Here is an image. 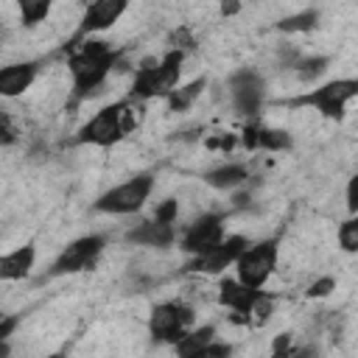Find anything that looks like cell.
Instances as JSON below:
<instances>
[{"instance_id": "20", "label": "cell", "mask_w": 358, "mask_h": 358, "mask_svg": "<svg viewBox=\"0 0 358 358\" xmlns=\"http://www.w3.org/2000/svg\"><path fill=\"white\" fill-rule=\"evenodd\" d=\"M48 11H50V3H45V0H22L20 3V14H22V22L25 25L42 22L48 17Z\"/></svg>"}, {"instance_id": "21", "label": "cell", "mask_w": 358, "mask_h": 358, "mask_svg": "<svg viewBox=\"0 0 358 358\" xmlns=\"http://www.w3.org/2000/svg\"><path fill=\"white\" fill-rule=\"evenodd\" d=\"M201 90H204V81L201 78L193 81V84H187V87H182V90H173L171 92V109H187L199 98Z\"/></svg>"}, {"instance_id": "2", "label": "cell", "mask_w": 358, "mask_h": 358, "mask_svg": "<svg viewBox=\"0 0 358 358\" xmlns=\"http://www.w3.org/2000/svg\"><path fill=\"white\" fill-rule=\"evenodd\" d=\"M179 73H182V50H171L159 62H145L137 70L131 95L134 98H151V95H165V92L171 95L176 90Z\"/></svg>"}, {"instance_id": "28", "label": "cell", "mask_w": 358, "mask_h": 358, "mask_svg": "<svg viewBox=\"0 0 358 358\" xmlns=\"http://www.w3.org/2000/svg\"><path fill=\"white\" fill-rule=\"evenodd\" d=\"M330 288H333V280L324 277V280H319V282L310 285V296H324V294H330Z\"/></svg>"}, {"instance_id": "12", "label": "cell", "mask_w": 358, "mask_h": 358, "mask_svg": "<svg viewBox=\"0 0 358 358\" xmlns=\"http://www.w3.org/2000/svg\"><path fill=\"white\" fill-rule=\"evenodd\" d=\"M126 8L129 6L123 0H98V3H90L84 8V14H81V31H103V28L115 25Z\"/></svg>"}, {"instance_id": "18", "label": "cell", "mask_w": 358, "mask_h": 358, "mask_svg": "<svg viewBox=\"0 0 358 358\" xmlns=\"http://www.w3.org/2000/svg\"><path fill=\"white\" fill-rule=\"evenodd\" d=\"M213 341H215V327L204 324V327H199V330L185 333L173 347H176V355H179V358H190V355H196L199 350H204V347L213 344Z\"/></svg>"}, {"instance_id": "25", "label": "cell", "mask_w": 358, "mask_h": 358, "mask_svg": "<svg viewBox=\"0 0 358 358\" xmlns=\"http://www.w3.org/2000/svg\"><path fill=\"white\" fill-rule=\"evenodd\" d=\"M313 22H316V14H313V11H305V14H299V17L285 20L280 28H285V31H305V28H310Z\"/></svg>"}, {"instance_id": "30", "label": "cell", "mask_w": 358, "mask_h": 358, "mask_svg": "<svg viewBox=\"0 0 358 358\" xmlns=\"http://www.w3.org/2000/svg\"><path fill=\"white\" fill-rule=\"evenodd\" d=\"M45 358H64V355H45Z\"/></svg>"}, {"instance_id": "19", "label": "cell", "mask_w": 358, "mask_h": 358, "mask_svg": "<svg viewBox=\"0 0 358 358\" xmlns=\"http://www.w3.org/2000/svg\"><path fill=\"white\" fill-rule=\"evenodd\" d=\"M257 145L271 148V151H282V148H291V134L282 131V129H260L257 131Z\"/></svg>"}, {"instance_id": "29", "label": "cell", "mask_w": 358, "mask_h": 358, "mask_svg": "<svg viewBox=\"0 0 358 358\" xmlns=\"http://www.w3.org/2000/svg\"><path fill=\"white\" fill-rule=\"evenodd\" d=\"M291 358H322V352L316 347H296L291 352Z\"/></svg>"}, {"instance_id": "4", "label": "cell", "mask_w": 358, "mask_h": 358, "mask_svg": "<svg viewBox=\"0 0 358 358\" xmlns=\"http://www.w3.org/2000/svg\"><path fill=\"white\" fill-rule=\"evenodd\" d=\"M355 95H358V78H336V81H327V84L310 90V92L302 98V103L313 106L322 117L341 120L347 103H350Z\"/></svg>"}, {"instance_id": "27", "label": "cell", "mask_w": 358, "mask_h": 358, "mask_svg": "<svg viewBox=\"0 0 358 358\" xmlns=\"http://www.w3.org/2000/svg\"><path fill=\"white\" fill-rule=\"evenodd\" d=\"M347 207H350V213H358V176L350 179V187H347Z\"/></svg>"}, {"instance_id": "8", "label": "cell", "mask_w": 358, "mask_h": 358, "mask_svg": "<svg viewBox=\"0 0 358 358\" xmlns=\"http://www.w3.org/2000/svg\"><path fill=\"white\" fill-rule=\"evenodd\" d=\"M101 252H103V238L101 235H84V238L67 243L59 252V257L50 266V274H76V271H84V268H90L98 260Z\"/></svg>"}, {"instance_id": "13", "label": "cell", "mask_w": 358, "mask_h": 358, "mask_svg": "<svg viewBox=\"0 0 358 358\" xmlns=\"http://www.w3.org/2000/svg\"><path fill=\"white\" fill-rule=\"evenodd\" d=\"M176 238V229L173 224H162V221H143L137 227H131L126 232V241L129 243H140V246H171Z\"/></svg>"}, {"instance_id": "15", "label": "cell", "mask_w": 358, "mask_h": 358, "mask_svg": "<svg viewBox=\"0 0 358 358\" xmlns=\"http://www.w3.org/2000/svg\"><path fill=\"white\" fill-rule=\"evenodd\" d=\"M218 291H221V294H218L221 305L232 308V310L241 313L243 319H249V313H252V308H255V302H257V296H260V291L246 288V285L238 282V280H224Z\"/></svg>"}, {"instance_id": "3", "label": "cell", "mask_w": 358, "mask_h": 358, "mask_svg": "<svg viewBox=\"0 0 358 358\" xmlns=\"http://www.w3.org/2000/svg\"><path fill=\"white\" fill-rule=\"evenodd\" d=\"M151 187H154V179H151L148 173L131 176L129 182L109 187V190L95 201V210H101V213H112V215H129V213L140 210V207L148 201Z\"/></svg>"}, {"instance_id": "14", "label": "cell", "mask_w": 358, "mask_h": 358, "mask_svg": "<svg viewBox=\"0 0 358 358\" xmlns=\"http://www.w3.org/2000/svg\"><path fill=\"white\" fill-rule=\"evenodd\" d=\"M36 78V64L34 62H17V64H6L0 70V92L6 98L22 95Z\"/></svg>"}, {"instance_id": "16", "label": "cell", "mask_w": 358, "mask_h": 358, "mask_svg": "<svg viewBox=\"0 0 358 358\" xmlns=\"http://www.w3.org/2000/svg\"><path fill=\"white\" fill-rule=\"evenodd\" d=\"M34 260H36L34 246H20L14 252H6L0 260V277L3 280H22L34 268Z\"/></svg>"}, {"instance_id": "10", "label": "cell", "mask_w": 358, "mask_h": 358, "mask_svg": "<svg viewBox=\"0 0 358 358\" xmlns=\"http://www.w3.org/2000/svg\"><path fill=\"white\" fill-rule=\"evenodd\" d=\"M229 95L241 115H257L263 106V78L255 70H238L229 78Z\"/></svg>"}, {"instance_id": "22", "label": "cell", "mask_w": 358, "mask_h": 358, "mask_svg": "<svg viewBox=\"0 0 358 358\" xmlns=\"http://www.w3.org/2000/svg\"><path fill=\"white\" fill-rule=\"evenodd\" d=\"M294 70H296V78H299V81H313V78H319V76L327 70V59H322V56L305 59V62H296Z\"/></svg>"}, {"instance_id": "5", "label": "cell", "mask_w": 358, "mask_h": 358, "mask_svg": "<svg viewBox=\"0 0 358 358\" xmlns=\"http://www.w3.org/2000/svg\"><path fill=\"white\" fill-rule=\"evenodd\" d=\"M277 266V243L274 241H260L255 246H249L238 263H235V271H238V282H243L246 288H260L271 271Z\"/></svg>"}, {"instance_id": "7", "label": "cell", "mask_w": 358, "mask_h": 358, "mask_svg": "<svg viewBox=\"0 0 358 358\" xmlns=\"http://www.w3.org/2000/svg\"><path fill=\"white\" fill-rule=\"evenodd\" d=\"M190 319H193V313H190L185 305L162 302V305H154V310H151V316H148V333H151L157 341L176 344V341L187 333Z\"/></svg>"}, {"instance_id": "17", "label": "cell", "mask_w": 358, "mask_h": 358, "mask_svg": "<svg viewBox=\"0 0 358 358\" xmlns=\"http://www.w3.org/2000/svg\"><path fill=\"white\" fill-rule=\"evenodd\" d=\"M246 179H249V171H246V165H238V162H227V165H218L204 173V182L213 187H221V190H232V187L243 185Z\"/></svg>"}, {"instance_id": "24", "label": "cell", "mask_w": 358, "mask_h": 358, "mask_svg": "<svg viewBox=\"0 0 358 358\" xmlns=\"http://www.w3.org/2000/svg\"><path fill=\"white\" fill-rule=\"evenodd\" d=\"M229 355H232V347H229V344L213 341V344H207L204 350H199V352L190 355V358H229Z\"/></svg>"}, {"instance_id": "26", "label": "cell", "mask_w": 358, "mask_h": 358, "mask_svg": "<svg viewBox=\"0 0 358 358\" xmlns=\"http://www.w3.org/2000/svg\"><path fill=\"white\" fill-rule=\"evenodd\" d=\"M296 347L291 344V336H280L274 344H271V358H291Z\"/></svg>"}, {"instance_id": "11", "label": "cell", "mask_w": 358, "mask_h": 358, "mask_svg": "<svg viewBox=\"0 0 358 358\" xmlns=\"http://www.w3.org/2000/svg\"><path fill=\"white\" fill-rule=\"evenodd\" d=\"M249 246H252V243H249L243 235H232V238H227L221 246H215V249H210V252L193 257L190 268H193V271H204V274H218V271H224L227 266H235L238 257H241Z\"/></svg>"}, {"instance_id": "1", "label": "cell", "mask_w": 358, "mask_h": 358, "mask_svg": "<svg viewBox=\"0 0 358 358\" xmlns=\"http://www.w3.org/2000/svg\"><path fill=\"white\" fill-rule=\"evenodd\" d=\"M115 67V50L106 48V42H87L81 53L70 59V73H73V87L78 95L95 92L106 76Z\"/></svg>"}, {"instance_id": "6", "label": "cell", "mask_w": 358, "mask_h": 358, "mask_svg": "<svg viewBox=\"0 0 358 358\" xmlns=\"http://www.w3.org/2000/svg\"><path fill=\"white\" fill-rule=\"evenodd\" d=\"M126 103H115V106H106L101 112H95L84 126H81V134L78 140L81 143H90V145H115L123 134H126Z\"/></svg>"}, {"instance_id": "9", "label": "cell", "mask_w": 358, "mask_h": 358, "mask_svg": "<svg viewBox=\"0 0 358 358\" xmlns=\"http://www.w3.org/2000/svg\"><path fill=\"white\" fill-rule=\"evenodd\" d=\"M227 238H224V221L221 215H213V213H204L199 215L182 235V249L190 252V255H204L215 246H221Z\"/></svg>"}, {"instance_id": "23", "label": "cell", "mask_w": 358, "mask_h": 358, "mask_svg": "<svg viewBox=\"0 0 358 358\" xmlns=\"http://www.w3.org/2000/svg\"><path fill=\"white\" fill-rule=\"evenodd\" d=\"M338 246L344 252H358V215L347 218L341 227H338Z\"/></svg>"}]
</instances>
